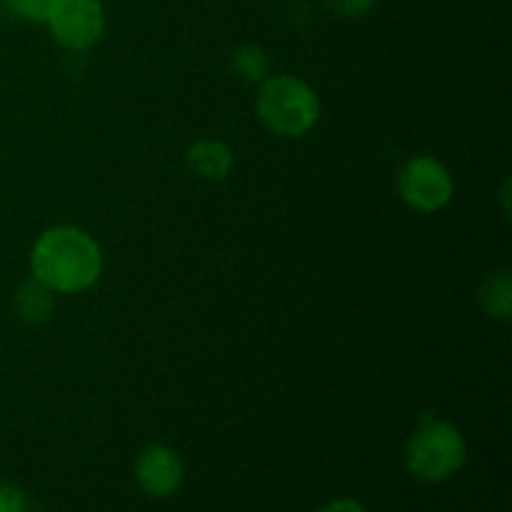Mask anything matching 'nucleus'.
Returning a JSON list of instances; mask_svg holds the SVG:
<instances>
[{
  "label": "nucleus",
  "instance_id": "f257e3e1",
  "mask_svg": "<svg viewBox=\"0 0 512 512\" xmlns=\"http://www.w3.org/2000/svg\"><path fill=\"white\" fill-rule=\"evenodd\" d=\"M30 270L55 295H78L93 288L103 275V250L88 230L55 225L35 240Z\"/></svg>",
  "mask_w": 512,
  "mask_h": 512
},
{
  "label": "nucleus",
  "instance_id": "f03ea898",
  "mask_svg": "<svg viewBox=\"0 0 512 512\" xmlns=\"http://www.w3.org/2000/svg\"><path fill=\"white\" fill-rule=\"evenodd\" d=\"M255 113L270 133L280 138H303L318 125L323 115L318 93L313 85L298 75H268L258 85Z\"/></svg>",
  "mask_w": 512,
  "mask_h": 512
},
{
  "label": "nucleus",
  "instance_id": "7ed1b4c3",
  "mask_svg": "<svg viewBox=\"0 0 512 512\" xmlns=\"http://www.w3.org/2000/svg\"><path fill=\"white\" fill-rule=\"evenodd\" d=\"M468 460L465 435L448 420L423 413L418 428L405 443V468L420 483H445L463 470Z\"/></svg>",
  "mask_w": 512,
  "mask_h": 512
},
{
  "label": "nucleus",
  "instance_id": "20e7f679",
  "mask_svg": "<svg viewBox=\"0 0 512 512\" xmlns=\"http://www.w3.org/2000/svg\"><path fill=\"white\" fill-rule=\"evenodd\" d=\"M398 190L405 205L418 213H438L453 203L455 178L435 155H413L400 168Z\"/></svg>",
  "mask_w": 512,
  "mask_h": 512
},
{
  "label": "nucleus",
  "instance_id": "39448f33",
  "mask_svg": "<svg viewBox=\"0 0 512 512\" xmlns=\"http://www.w3.org/2000/svg\"><path fill=\"white\" fill-rule=\"evenodd\" d=\"M60 48L85 53L105 33V8L100 0H55L43 20Z\"/></svg>",
  "mask_w": 512,
  "mask_h": 512
},
{
  "label": "nucleus",
  "instance_id": "423d86ee",
  "mask_svg": "<svg viewBox=\"0 0 512 512\" xmlns=\"http://www.w3.org/2000/svg\"><path fill=\"white\" fill-rule=\"evenodd\" d=\"M138 488L150 498H170L183 485L185 468L180 455L163 443L145 445L133 463Z\"/></svg>",
  "mask_w": 512,
  "mask_h": 512
},
{
  "label": "nucleus",
  "instance_id": "0eeeda50",
  "mask_svg": "<svg viewBox=\"0 0 512 512\" xmlns=\"http://www.w3.org/2000/svg\"><path fill=\"white\" fill-rule=\"evenodd\" d=\"M188 168L193 170L198 178L213 180V183H223L228 180L230 170L235 165L233 148L218 138H200L185 153Z\"/></svg>",
  "mask_w": 512,
  "mask_h": 512
},
{
  "label": "nucleus",
  "instance_id": "6e6552de",
  "mask_svg": "<svg viewBox=\"0 0 512 512\" xmlns=\"http://www.w3.org/2000/svg\"><path fill=\"white\" fill-rule=\"evenodd\" d=\"M55 305H58V300H55L53 290L40 283L38 278H33V275L20 285L13 300L15 315L28 325L48 323L55 313Z\"/></svg>",
  "mask_w": 512,
  "mask_h": 512
},
{
  "label": "nucleus",
  "instance_id": "1a4fd4ad",
  "mask_svg": "<svg viewBox=\"0 0 512 512\" xmlns=\"http://www.w3.org/2000/svg\"><path fill=\"white\" fill-rule=\"evenodd\" d=\"M480 308L488 313V318L508 323L512 318V275L510 270H493L483 278L478 290Z\"/></svg>",
  "mask_w": 512,
  "mask_h": 512
},
{
  "label": "nucleus",
  "instance_id": "9d476101",
  "mask_svg": "<svg viewBox=\"0 0 512 512\" xmlns=\"http://www.w3.org/2000/svg\"><path fill=\"white\" fill-rule=\"evenodd\" d=\"M230 68L243 83L260 85L270 75V58L260 45L245 43L230 58Z\"/></svg>",
  "mask_w": 512,
  "mask_h": 512
},
{
  "label": "nucleus",
  "instance_id": "9b49d317",
  "mask_svg": "<svg viewBox=\"0 0 512 512\" xmlns=\"http://www.w3.org/2000/svg\"><path fill=\"white\" fill-rule=\"evenodd\" d=\"M53 3L55 0H5V5H8L18 18L30 20V23H43Z\"/></svg>",
  "mask_w": 512,
  "mask_h": 512
},
{
  "label": "nucleus",
  "instance_id": "f8f14e48",
  "mask_svg": "<svg viewBox=\"0 0 512 512\" xmlns=\"http://www.w3.org/2000/svg\"><path fill=\"white\" fill-rule=\"evenodd\" d=\"M375 5V0H325V8L333 15L345 20H358L363 15L370 13V8Z\"/></svg>",
  "mask_w": 512,
  "mask_h": 512
},
{
  "label": "nucleus",
  "instance_id": "ddd939ff",
  "mask_svg": "<svg viewBox=\"0 0 512 512\" xmlns=\"http://www.w3.org/2000/svg\"><path fill=\"white\" fill-rule=\"evenodd\" d=\"M28 510V495L15 483L0 480V512H25Z\"/></svg>",
  "mask_w": 512,
  "mask_h": 512
},
{
  "label": "nucleus",
  "instance_id": "4468645a",
  "mask_svg": "<svg viewBox=\"0 0 512 512\" xmlns=\"http://www.w3.org/2000/svg\"><path fill=\"white\" fill-rule=\"evenodd\" d=\"M318 512H368V510H365L358 500L340 498V500H333V503L323 505Z\"/></svg>",
  "mask_w": 512,
  "mask_h": 512
}]
</instances>
